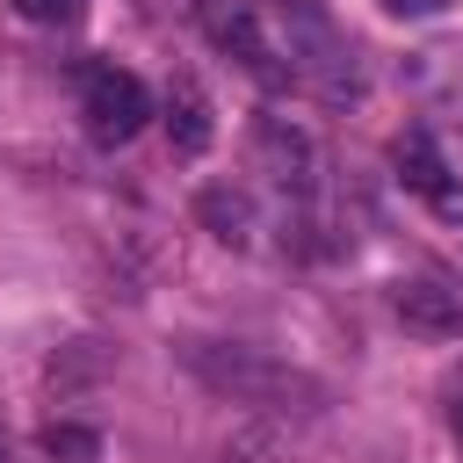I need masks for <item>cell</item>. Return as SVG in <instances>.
<instances>
[{"label":"cell","mask_w":463,"mask_h":463,"mask_svg":"<svg viewBox=\"0 0 463 463\" xmlns=\"http://www.w3.org/2000/svg\"><path fill=\"white\" fill-rule=\"evenodd\" d=\"M188 369L210 391H224L232 405H253V412H311L318 405L311 376H297V369H282L253 347H188Z\"/></svg>","instance_id":"6da1fadb"},{"label":"cell","mask_w":463,"mask_h":463,"mask_svg":"<svg viewBox=\"0 0 463 463\" xmlns=\"http://www.w3.org/2000/svg\"><path fill=\"white\" fill-rule=\"evenodd\" d=\"M80 123L94 145H130L152 123V87L130 65H80Z\"/></svg>","instance_id":"7a4b0ae2"},{"label":"cell","mask_w":463,"mask_h":463,"mask_svg":"<svg viewBox=\"0 0 463 463\" xmlns=\"http://www.w3.org/2000/svg\"><path fill=\"white\" fill-rule=\"evenodd\" d=\"M203 36H210L217 51H232L246 72H260V80H289V65H275V51L260 43L253 0H203Z\"/></svg>","instance_id":"3957f363"},{"label":"cell","mask_w":463,"mask_h":463,"mask_svg":"<svg viewBox=\"0 0 463 463\" xmlns=\"http://www.w3.org/2000/svg\"><path fill=\"white\" fill-rule=\"evenodd\" d=\"M253 166L275 181V188H311V166H318V152H311V137L297 130V123H282V116H260L253 123Z\"/></svg>","instance_id":"277c9868"},{"label":"cell","mask_w":463,"mask_h":463,"mask_svg":"<svg viewBox=\"0 0 463 463\" xmlns=\"http://www.w3.org/2000/svg\"><path fill=\"white\" fill-rule=\"evenodd\" d=\"M391 311H398L412 333H427V340L463 333V289H449V282H398Z\"/></svg>","instance_id":"5b68a950"},{"label":"cell","mask_w":463,"mask_h":463,"mask_svg":"<svg viewBox=\"0 0 463 463\" xmlns=\"http://www.w3.org/2000/svg\"><path fill=\"white\" fill-rule=\"evenodd\" d=\"M166 137H174V152H210V137H217V123H210V94L195 87V80H174L166 87Z\"/></svg>","instance_id":"8992f818"},{"label":"cell","mask_w":463,"mask_h":463,"mask_svg":"<svg viewBox=\"0 0 463 463\" xmlns=\"http://www.w3.org/2000/svg\"><path fill=\"white\" fill-rule=\"evenodd\" d=\"M391 166H398V181L412 188V195H427V203H441L456 181H449V166H441V152H434V137L427 130H405L398 145H391Z\"/></svg>","instance_id":"52a82bcc"},{"label":"cell","mask_w":463,"mask_h":463,"mask_svg":"<svg viewBox=\"0 0 463 463\" xmlns=\"http://www.w3.org/2000/svg\"><path fill=\"white\" fill-rule=\"evenodd\" d=\"M195 217H203L210 239H224V246H253V232H260L246 188H203V195H195Z\"/></svg>","instance_id":"ba28073f"},{"label":"cell","mask_w":463,"mask_h":463,"mask_svg":"<svg viewBox=\"0 0 463 463\" xmlns=\"http://www.w3.org/2000/svg\"><path fill=\"white\" fill-rule=\"evenodd\" d=\"M43 376H51V391H58V398H80L87 383H101V376H109V347H101V340H72V347H58V354H51V369H43Z\"/></svg>","instance_id":"9c48e42d"},{"label":"cell","mask_w":463,"mask_h":463,"mask_svg":"<svg viewBox=\"0 0 463 463\" xmlns=\"http://www.w3.org/2000/svg\"><path fill=\"white\" fill-rule=\"evenodd\" d=\"M43 449L65 456V463H94V456H101V434H94V427H72V420H51V427H43Z\"/></svg>","instance_id":"30bf717a"},{"label":"cell","mask_w":463,"mask_h":463,"mask_svg":"<svg viewBox=\"0 0 463 463\" xmlns=\"http://www.w3.org/2000/svg\"><path fill=\"white\" fill-rule=\"evenodd\" d=\"M14 14L43 22V29H72V22L87 14V0H14Z\"/></svg>","instance_id":"8fae6325"},{"label":"cell","mask_w":463,"mask_h":463,"mask_svg":"<svg viewBox=\"0 0 463 463\" xmlns=\"http://www.w3.org/2000/svg\"><path fill=\"white\" fill-rule=\"evenodd\" d=\"M383 7H391V14H441L449 0H383Z\"/></svg>","instance_id":"7c38bea8"},{"label":"cell","mask_w":463,"mask_h":463,"mask_svg":"<svg viewBox=\"0 0 463 463\" xmlns=\"http://www.w3.org/2000/svg\"><path fill=\"white\" fill-rule=\"evenodd\" d=\"M449 427H456V441H463V405H456V420H449Z\"/></svg>","instance_id":"4fadbf2b"},{"label":"cell","mask_w":463,"mask_h":463,"mask_svg":"<svg viewBox=\"0 0 463 463\" xmlns=\"http://www.w3.org/2000/svg\"><path fill=\"white\" fill-rule=\"evenodd\" d=\"M0 463H7V449H0Z\"/></svg>","instance_id":"5bb4252c"}]
</instances>
